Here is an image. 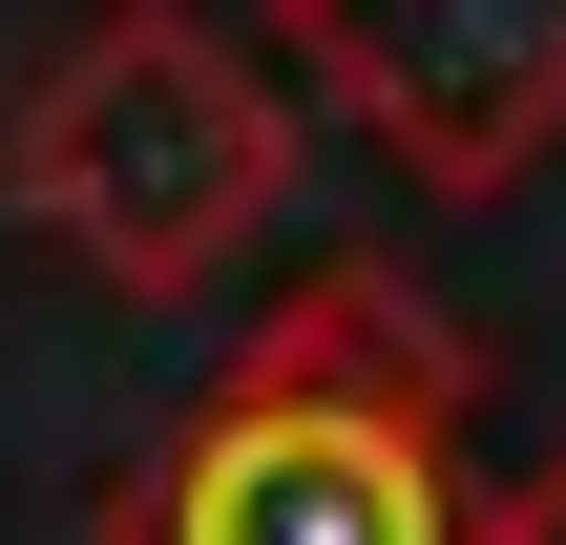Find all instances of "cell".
Segmentation results:
<instances>
[{
  "label": "cell",
  "mask_w": 566,
  "mask_h": 545,
  "mask_svg": "<svg viewBox=\"0 0 566 545\" xmlns=\"http://www.w3.org/2000/svg\"><path fill=\"white\" fill-rule=\"evenodd\" d=\"M273 63L441 210L566 147V0H273Z\"/></svg>",
  "instance_id": "obj_3"
},
{
  "label": "cell",
  "mask_w": 566,
  "mask_h": 545,
  "mask_svg": "<svg viewBox=\"0 0 566 545\" xmlns=\"http://www.w3.org/2000/svg\"><path fill=\"white\" fill-rule=\"evenodd\" d=\"M483 545H566V441H546V483H504V504H483Z\"/></svg>",
  "instance_id": "obj_4"
},
{
  "label": "cell",
  "mask_w": 566,
  "mask_h": 545,
  "mask_svg": "<svg viewBox=\"0 0 566 545\" xmlns=\"http://www.w3.org/2000/svg\"><path fill=\"white\" fill-rule=\"evenodd\" d=\"M462 399H483L462 336L378 252H315L252 294L210 399L105 483V545H483Z\"/></svg>",
  "instance_id": "obj_1"
},
{
  "label": "cell",
  "mask_w": 566,
  "mask_h": 545,
  "mask_svg": "<svg viewBox=\"0 0 566 545\" xmlns=\"http://www.w3.org/2000/svg\"><path fill=\"white\" fill-rule=\"evenodd\" d=\"M0 189L21 231H63L105 294L189 315L210 273H252V231L294 210V84L273 42H231L210 0H84L21 105H0Z\"/></svg>",
  "instance_id": "obj_2"
}]
</instances>
